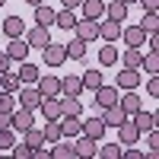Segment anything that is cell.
<instances>
[{"mask_svg":"<svg viewBox=\"0 0 159 159\" xmlns=\"http://www.w3.org/2000/svg\"><path fill=\"white\" fill-rule=\"evenodd\" d=\"M22 143L25 147H38V143H45V134L38 127H29V130H22Z\"/></svg>","mask_w":159,"mask_h":159,"instance_id":"d590c367","label":"cell"},{"mask_svg":"<svg viewBox=\"0 0 159 159\" xmlns=\"http://www.w3.org/2000/svg\"><path fill=\"white\" fill-rule=\"evenodd\" d=\"M118 105L124 108V115H134V111H140L143 105H140V96L134 89H124V96H118Z\"/></svg>","mask_w":159,"mask_h":159,"instance_id":"ffe728a7","label":"cell"},{"mask_svg":"<svg viewBox=\"0 0 159 159\" xmlns=\"http://www.w3.org/2000/svg\"><path fill=\"white\" fill-rule=\"evenodd\" d=\"M3 3H7V0H0V7H3Z\"/></svg>","mask_w":159,"mask_h":159,"instance_id":"816d5d0a","label":"cell"},{"mask_svg":"<svg viewBox=\"0 0 159 159\" xmlns=\"http://www.w3.org/2000/svg\"><path fill=\"white\" fill-rule=\"evenodd\" d=\"M140 70H147V76L150 73H159V51H147V54H143Z\"/></svg>","mask_w":159,"mask_h":159,"instance_id":"d6a6232c","label":"cell"},{"mask_svg":"<svg viewBox=\"0 0 159 159\" xmlns=\"http://www.w3.org/2000/svg\"><path fill=\"white\" fill-rule=\"evenodd\" d=\"M147 143H150V150H147V156L153 159V156L159 153V130H156V127H150V130H147Z\"/></svg>","mask_w":159,"mask_h":159,"instance_id":"f35d334b","label":"cell"},{"mask_svg":"<svg viewBox=\"0 0 159 159\" xmlns=\"http://www.w3.org/2000/svg\"><path fill=\"white\" fill-rule=\"evenodd\" d=\"M118 61H121V67L140 70V64H143V51H140V48H127L124 54H118Z\"/></svg>","mask_w":159,"mask_h":159,"instance_id":"603a6c76","label":"cell"},{"mask_svg":"<svg viewBox=\"0 0 159 159\" xmlns=\"http://www.w3.org/2000/svg\"><path fill=\"white\" fill-rule=\"evenodd\" d=\"M25 42H29V48H45L51 42V35H48L45 25H32V29L25 32Z\"/></svg>","mask_w":159,"mask_h":159,"instance_id":"e0dca14e","label":"cell"},{"mask_svg":"<svg viewBox=\"0 0 159 159\" xmlns=\"http://www.w3.org/2000/svg\"><path fill=\"white\" fill-rule=\"evenodd\" d=\"M16 108V96L13 92H0V111H13Z\"/></svg>","mask_w":159,"mask_h":159,"instance_id":"60d3db41","label":"cell"},{"mask_svg":"<svg viewBox=\"0 0 159 159\" xmlns=\"http://www.w3.org/2000/svg\"><path fill=\"white\" fill-rule=\"evenodd\" d=\"M61 3H64V10H76L80 3H83V0H61Z\"/></svg>","mask_w":159,"mask_h":159,"instance_id":"bcb514c9","label":"cell"},{"mask_svg":"<svg viewBox=\"0 0 159 159\" xmlns=\"http://www.w3.org/2000/svg\"><path fill=\"white\" fill-rule=\"evenodd\" d=\"M99 38H105V42H118V38H121V22L102 19L99 22Z\"/></svg>","mask_w":159,"mask_h":159,"instance_id":"ac0fdd59","label":"cell"},{"mask_svg":"<svg viewBox=\"0 0 159 159\" xmlns=\"http://www.w3.org/2000/svg\"><path fill=\"white\" fill-rule=\"evenodd\" d=\"M48 156H51V150L45 147V143H38V147H32V156L29 159H48Z\"/></svg>","mask_w":159,"mask_h":159,"instance_id":"b9f144b4","label":"cell"},{"mask_svg":"<svg viewBox=\"0 0 159 159\" xmlns=\"http://www.w3.org/2000/svg\"><path fill=\"white\" fill-rule=\"evenodd\" d=\"M35 89L42 92V99H45V96H61V80L51 76V73H42V76H38V83H35Z\"/></svg>","mask_w":159,"mask_h":159,"instance_id":"8fae6325","label":"cell"},{"mask_svg":"<svg viewBox=\"0 0 159 159\" xmlns=\"http://www.w3.org/2000/svg\"><path fill=\"white\" fill-rule=\"evenodd\" d=\"M10 64H13V61L7 57V51H3V54H0V73H3V70H10Z\"/></svg>","mask_w":159,"mask_h":159,"instance_id":"f6af8a7d","label":"cell"},{"mask_svg":"<svg viewBox=\"0 0 159 159\" xmlns=\"http://www.w3.org/2000/svg\"><path fill=\"white\" fill-rule=\"evenodd\" d=\"M147 92L159 99V73H150V83H147Z\"/></svg>","mask_w":159,"mask_h":159,"instance_id":"7bdbcfd3","label":"cell"},{"mask_svg":"<svg viewBox=\"0 0 159 159\" xmlns=\"http://www.w3.org/2000/svg\"><path fill=\"white\" fill-rule=\"evenodd\" d=\"M7 57H10V61H25V57H29V42H25V35L10 38V45H7Z\"/></svg>","mask_w":159,"mask_h":159,"instance_id":"30bf717a","label":"cell"},{"mask_svg":"<svg viewBox=\"0 0 159 159\" xmlns=\"http://www.w3.org/2000/svg\"><path fill=\"white\" fill-rule=\"evenodd\" d=\"M118 89H137L140 86V70H130V67H121L118 70V80H115Z\"/></svg>","mask_w":159,"mask_h":159,"instance_id":"4fadbf2b","label":"cell"},{"mask_svg":"<svg viewBox=\"0 0 159 159\" xmlns=\"http://www.w3.org/2000/svg\"><path fill=\"white\" fill-rule=\"evenodd\" d=\"M73 32H76V38H83V42L89 45V42H96L99 38V19H76V25H73Z\"/></svg>","mask_w":159,"mask_h":159,"instance_id":"5b68a950","label":"cell"},{"mask_svg":"<svg viewBox=\"0 0 159 159\" xmlns=\"http://www.w3.org/2000/svg\"><path fill=\"white\" fill-rule=\"evenodd\" d=\"M57 121H61V134H64V137H70V140H73V137L83 134V121H80L76 115H61Z\"/></svg>","mask_w":159,"mask_h":159,"instance_id":"9c48e42d","label":"cell"},{"mask_svg":"<svg viewBox=\"0 0 159 159\" xmlns=\"http://www.w3.org/2000/svg\"><path fill=\"white\" fill-rule=\"evenodd\" d=\"M121 143H102V147H99V156L102 159H121Z\"/></svg>","mask_w":159,"mask_h":159,"instance_id":"8d00e7d4","label":"cell"},{"mask_svg":"<svg viewBox=\"0 0 159 159\" xmlns=\"http://www.w3.org/2000/svg\"><path fill=\"white\" fill-rule=\"evenodd\" d=\"M19 86L22 83H19V73L16 70H3V73H0V92H13V96H16Z\"/></svg>","mask_w":159,"mask_h":159,"instance_id":"d4e9b609","label":"cell"},{"mask_svg":"<svg viewBox=\"0 0 159 159\" xmlns=\"http://www.w3.org/2000/svg\"><path fill=\"white\" fill-rule=\"evenodd\" d=\"M137 3H143V10H156L159 0H137Z\"/></svg>","mask_w":159,"mask_h":159,"instance_id":"7dc6e473","label":"cell"},{"mask_svg":"<svg viewBox=\"0 0 159 159\" xmlns=\"http://www.w3.org/2000/svg\"><path fill=\"white\" fill-rule=\"evenodd\" d=\"M42 57H45L48 67H61V64L67 61V51H64V45H57V42H48L42 48Z\"/></svg>","mask_w":159,"mask_h":159,"instance_id":"8992f818","label":"cell"},{"mask_svg":"<svg viewBox=\"0 0 159 159\" xmlns=\"http://www.w3.org/2000/svg\"><path fill=\"white\" fill-rule=\"evenodd\" d=\"M38 102H42V92H38L35 86H19L16 89V105H19V108L38 111Z\"/></svg>","mask_w":159,"mask_h":159,"instance_id":"277c9868","label":"cell"},{"mask_svg":"<svg viewBox=\"0 0 159 159\" xmlns=\"http://www.w3.org/2000/svg\"><path fill=\"white\" fill-rule=\"evenodd\" d=\"M80 7H83V16L86 19H102L105 16V3H102V0H83Z\"/></svg>","mask_w":159,"mask_h":159,"instance_id":"4316f807","label":"cell"},{"mask_svg":"<svg viewBox=\"0 0 159 159\" xmlns=\"http://www.w3.org/2000/svg\"><path fill=\"white\" fill-rule=\"evenodd\" d=\"M3 35H7V38H19V35H25V19H19V16H7V19H3Z\"/></svg>","mask_w":159,"mask_h":159,"instance_id":"44dd1931","label":"cell"},{"mask_svg":"<svg viewBox=\"0 0 159 159\" xmlns=\"http://www.w3.org/2000/svg\"><path fill=\"white\" fill-rule=\"evenodd\" d=\"M10 153H13V159H29L32 156V147H25V143H13Z\"/></svg>","mask_w":159,"mask_h":159,"instance_id":"ab89813d","label":"cell"},{"mask_svg":"<svg viewBox=\"0 0 159 159\" xmlns=\"http://www.w3.org/2000/svg\"><path fill=\"white\" fill-rule=\"evenodd\" d=\"M54 25H61V29L73 32V25H76V16H73V10H61L57 16H54Z\"/></svg>","mask_w":159,"mask_h":159,"instance_id":"1f68e13d","label":"cell"},{"mask_svg":"<svg viewBox=\"0 0 159 159\" xmlns=\"http://www.w3.org/2000/svg\"><path fill=\"white\" fill-rule=\"evenodd\" d=\"M124 118H127V115H124L121 105H108V108H102V121H105V127H118Z\"/></svg>","mask_w":159,"mask_h":159,"instance_id":"7402d4cb","label":"cell"},{"mask_svg":"<svg viewBox=\"0 0 159 159\" xmlns=\"http://www.w3.org/2000/svg\"><path fill=\"white\" fill-rule=\"evenodd\" d=\"M64 51H67V57H70V61H83V57H86V42L73 35V42H70V45H64Z\"/></svg>","mask_w":159,"mask_h":159,"instance_id":"f546056e","label":"cell"},{"mask_svg":"<svg viewBox=\"0 0 159 159\" xmlns=\"http://www.w3.org/2000/svg\"><path fill=\"white\" fill-rule=\"evenodd\" d=\"M102 86V70H86L83 73V89H92V92H96Z\"/></svg>","mask_w":159,"mask_h":159,"instance_id":"e575fe53","label":"cell"},{"mask_svg":"<svg viewBox=\"0 0 159 159\" xmlns=\"http://www.w3.org/2000/svg\"><path fill=\"white\" fill-rule=\"evenodd\" d=\"M25 3H32V7H38V3H45V0H25Z\"/></svg>","mask_w":159,"mask_h":159,"instance_id":"681fc988","label":"cell"},{"mask_svg":"<svg viewBox=\"0 0 159 159\" xmlns=\"http://www.w3.org/2000/svg\"><path fill=\"white\" fill-rule=\"evenodd\" d=\"M51 156L54 159H76V147L70 137H61L57 143H51Z\"/></svg>","mask_w":159,"mask_h":159,"instance_id":"5bb4252c","label":"cell"},{"mask_svg":"<svg viewBox=\"0 0 159 159\" xmlns=\"http://www.w3.org/2000/svg\"><path fill=\"white\" fill-rule=\"evenodd\" d=\"M121 3H127V7H130V3H137V0H121Z\"/></svg>","mask_w":159,"mask_h":159,"instance_id":"f907efd6","label":"cell"},{"mask_svg":"<svg viewBox=\"0 0 159 159\" xmlns=\"http://www.w3.org/2000/svg\"><path fill=\"white\" fill-rule=\"evenodd\" d=\"M99 64H102V67H115V64H118V48H115V42H108V45L99 48Z\"/></svg>","mask_w":159,"mask_h":159,"instance_id":"83f0119b","label":"cell"},{"mask_svg":"<svg viewBox=\"0 0 159 159\" xmlns=\"http://www.w3.org/2000/svg\"><path fill=\"white\" fill-rule=\"evenodd\" d=\"M105 130H108V127H105L102 115H96V111H92V118H86V121H83V134L92 137V140H102V137H105Z\"/></svg>","mask_w":159,"mask_h":159,"instance_id":"52a82bcc","label":"cell"},{"mask_svg":"<svg viewBox=\"0 0 159 159\" xmlns=\"http://www.w3.org/2000/svg\"><path fill=\"white\" fill-rule=\"evenodd\" d=\"M16 73H19V83L22 86H35L38 76H42V70H38L35 64H29V61H19V70Z\"/></svg>","mask_w":159,"mask_h":159,"instance_id":"9a60e30c","label":"cell"},{"mask_svg":"<svg viewBox=\"0 0 159 159\" xmlns=\"http://www.w3.org/2000/svg\"><path fill=\"white\" fill-rule=\"evenodd\" d=\"M10 115L13 111H0V127H10Z\"/></svg>","mask_w":159,"mask_h":159,"instance_id":"c3c4849f","label":"cell"},{"mask_svg":"<svg viewBox=\"0 0 159 159\" xmlns=\"http://www.w3.org/2000/svg\"><path fill=\"white\" fill-rule=\"evenodd\" d=\"M61 99V115H83V102H80L76 96H57Z\"/></svg>","mask_w":159,"mask_h":159,"instance_id":"484cf974","label":"cell"},{"mask_svg":"<svg viewBox=\"0 0 159 159\" xmlns=\"http://www.w3.org/2000/svg\"><path fill=\"white\" fill-rule=\"evenodd\" d=\"M118 96H121V89L118 86H99L96 89V105H92V111L96 115H102V108H108V105H118Z\"/></svg>","mask_w":159,"mask_h":159,"instance_id":"6da1fadb","label":"cell"},{"mask_svg":"<svg viewBox=\"0 0 159 159\" xmlns=\"http://www.w3.org/2000/svg\"><path fill=\"white\" fill-rule=\"evenodd\" d=\"M140 140V127L134 124V118H124L121 124H118V143H121V147H134V143Z\"/></svg>","mask_w":159,"mask_h":159,"instance_id":"3957f363","label":"cell"},{"mask_svg":"<svg viewBox=\"0 0 159 159\" xmlns=\"http://www.w3.org/2000/svg\"><path fill=\"white\" fill-rule=\"evenodd\" d=\"M83 92V76H64L61 80V96H80Z\"/></svg>","mask_w":159,"mask_h":159,"instance_id":"cb8c5ba5","label":"cell"},{"mask_svg":"<svg viewBox=\"0 0 159 159\" xmlns=\"http://www.w3.org/2000/svg\"><path fill=\"white\" fill-rule=\"evenodd\" d=\"M73 147H76V156H83V159L99 156V140H92V137H86V134L73 137Z\"/></svg>","mask_w":159,"mask_h":159,"instance_id":"ba28073f","label":"cell"},{"mask_svg":"<svg viewBox=\"0 0 159 159\" xmlns=\"http://www.w3.org/2000/svg\"><path fill=\"white\" fill-rule=\"evenodd\" d=\"M121 38L127 48H143V38H147V32L140 29V25H121Z\"/></svg>","mask_w":159,"mask_h":159,"instance_id":"7c38bea8","label":"cell"},{"mask_svg":"<svg viewBox=\"0 0 159 159\" xmlns=\"http://www.w3.org/2000/svg\"><path fill=\"white\" fill-rule=\"evenodd\" d=\"M130 118H134V124L140 127V134H147L150 127H156V124H159V111H143V108H140V111H134Z\"/></svg>","mask_w":159,"mask_h":159,"instance_id":"2e32d148","label":"cell"},{"mask_svg":"<svg viewBox=\"0 0 159 159\" xmlns=\"http://www.w3.org/2000/svg\"><path fill=\"white\" fill-rule=\"evenodd\" d=\"M140 29H143V32H156V29H159V10H147V13H143Z\"/></svg>","mask_w":159,"mask_h":159,"instance_id":"4dcf8cb0","label":"cell"},{"mask_svg":"<svg viewBox=\"0 0 159 159\" xmlns=\"http://www.w3.org/2000/svg\"><path fill=\"white\" fill-rule=\"evenodd\" d=\"M121 156H124V159H143L140 150H121Z\"/></svg>","mask_w":159,"mask_h":159,"instance_id":"ee69618b","label":"cell"},{"mask_svg":"<svg viewBox=\"0 0 159 159\" xmlns=\"http://www.w3.org/2000/svg\"><path fill=\"white\" fill-rule=\"evenodd\" d=\"M105 16L115 19V22L127 19V3H121V0H111V3H105Z\"/></svg>","mask_w":159,"mask_h":159,"instance_id":"f1b7e54d","label":"cell"},{"mask_svg":"<svg viewBox=\"0 0 159 159\" xmlns=\"http://www.w3.org/2000/svg\"><path fill=\"white\" fill-rule=\"evenodd\" d=\"M42 134H45V143H57L64 134H61V121H45V130H42Z\"/></svg>","mask_w":159,"mask_h":159,"instance_id":"836d02e7","label":"cell"},{"mask_svg":"<svg viewBox=\"0 0 159 159\" xmlns=\"http://www.w3.org/2000/svg\"><path fill=\"white\" fill-rule=\"evenodd\" d=\"M0 156H3V153H0Z\"/></svg>","mask_w":159,"mask_h":159,"instance_id":"f5cc1de1","label":"cell"},{"mask_svg":"<svg viewBox=\"0 0 159 159\" xmlns=\"http://www.w3.org/2000/svg\"><path fill=\"white\" fill-rule=\"evenodd\" d=\"M10 127L16 130V134H22V130H29V127H35V111L32 108H13V115H10Z\"/></svg>","mask_w":159,"mask_h":159,"instance_id":"7a4b0ae2","label":"cell"},{"mask_svg":"<svg viewBox=\"0 0 159 159\" xmlns=\"http://www.w3.org/2000/svg\"><path fill=\"white\" fill-rule=\"evenodd\" d=\"M13 143H16V130H13V127H0V153L10 150Z\"/></svg>","mask_w":159,"mask_h":159,"instance_id":"74e56055","label":"cell"},{"mask_svg":"<svg viewBox=\"0 0 159 159\" xmlns=\"http://www.w3.org/2000/svg\"><path fill=\"white\" fill-rule=\"evenodd\" d=\"M54 16H57L54 7H48V3H38V7H35V25L51 29V25H54Z\"/></svg>","mask_w":159,"mask_h":159,"instance_id":"d6986e66","label":"cell"}]
</instances>
